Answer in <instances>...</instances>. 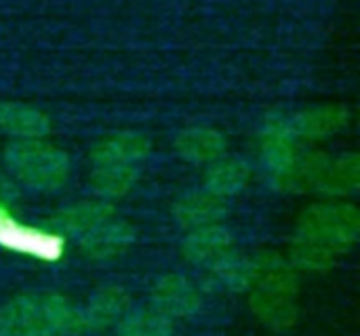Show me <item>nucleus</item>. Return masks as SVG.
Segmentation results:
<instances>
[{
  "label": "nucleus",
  "instance_id": "f3484780",
  "mask_svg": "<svg viewBox=\"0 0 360 336\" xmlns=\"http://www.w3.org/2000/svg\"><path fill=\"white\" fill-rule=\"evenodd\" d=\"M114 217V206L108 200H82L76 204H70L53 217V225L57 231L65 236H84L103 221Z\"/></svg>",
  "mask_w": 360,
  "mask_h": 336
},
{
  "label": "nucleus",
  "instance_id": "2eb2a0df",
  "mask_svg": "<svg viewBox=\"0 0 360 336\" xmlns=\"http://www.w3.org/2000/svg\"><path fill=\"white\" fill-rule=\"evenodd\" d=\"M228 141L224 133L209 126H190L175 137V149L190 164H209L226 154Z\"/></svg>",
  "mask_w": 360,
  "mask_h": 336
},
{
  "label": "nucleus",
  "instance_id": "0eeeda50",
  "mask_svg": "<svg viewBox=\"0 0 360 336\" xmlns=\"http://www.w3.org/2000/svg\"><path fill=\"white\" fill-rule=\"evenodd\" d=\"M150 154V139L137 130L103 137L91 152L93 166H139Z\"/></svg>",
  "mask_w": 360,
  "mask_h": 336
},
{
  "label": "nucleus",
  "instance_id": "4be33fe9",
  "mask_svg": "<svg viewBox=\"0 0 360 336\" xmlns=\"http://www.w3.org/2000/svg\"><path fill=\"white\" fill-rule=\"evenodd\" d=\"M335 253L329 250L327 246L304 238V236H293L291 246H289V263L297 269V271H306V274H323L329 271L335 263Z\"/></svg>",
  "mask_w": 360,
  "mask_h": 336
},
{
  "label": "nucleus",
  "instance_id": "9d476101",
  "mask_svg": "<svg viewBox=\"0 0 360 336\" xmlns=\"http://www.w3.org/2000/svg\"><path fill=\"white\" fill-rule=\"evenodd\" d=\"M228 210L230 208L224 198L207 189H200L181 196L173 206V217L179 223V227L188 231V229L221 223L228 217Z\"/></svg>",
  "mask_w": 360,
  "mask_h": 336
},
{
  "label": "nucleus",
  "instance_id": "423d86ee",
  "mask_svg": "<svg viewBox=\"0 0 360 336\" xmlns=\"http://www.w3.org/2000/svg\"><path fill=\"white\" fill-rule=\"evenodd\" d=\"M135 227L122 219H108L78 238L80 253L91 261H108L124 255L135 242Z\"/></svg>",
  "mask_w": 360,
  "mask_h": 336
},
{
  "label": "nucleus",
  "instance_id": "f03ea898",
  "mask_svg": "<svg viewBox=\"0 0 360 336\" xmlns=\"http://www.w3.org/2000/svg\"><path fill=\"white\" fill-rule=\"evenodd\" d=\"M297 236L310 238L335 255L350 250L360 236V213L348 202H321L304 210L297 221Z\"/></svg>",
  "mask_w": 360,
  "mask_h": 336
},
{
  "label": "nucleus",
  "instance_id": "f257e3e1",
  "mask_svg": "<svg viewBox=\"0 0 360 336\" xmlns=\"http://www.w3.org/2000/svg\"><path fill=\"white\" fill-rule=\"evenodd\" d=\"M4 166L17 185L42 194L61 189L70 179L68 154L44 139H17L6 145Z\"/></svg>",
  "mask_w": 360,
  "mask_h": 336
},
{
  "label": "nucleus",
  "instance_id": "20e7f679",
  "mask_svg": "<svg viewBox=\"0 0 360 336\" xmlns=\"http://www.w3.org/2000/svg\"><path fill=\"white\" fill-rule=\"evenodd\" d=\"M150 305L171 320H188L202 309V295L186 276L165 274L152 284Z\"/></svg>",
  "mask_w": 360,
  "mask_h": 336
},
{
  "label": "nucleus",
  "instance_id": "a211bd4d",
  "mask_svg": "<svg viewBox=\"0 0 360 336\" xmlns=\"http://www.w3.org/2000/svg\"><path fill=\"white\" fill-rule=\"evenodd\" d=\"M207 267L213 282L228 293H247L255 284V261L243 250L230 248Z\"/></svg>",
  "mask_w": 360,
  "mask_h": 336
},
{
  "label": "nucleus",
  "instance_id": "1a4fd4ad",
  "mask_svg": "<svg viewBox=\"0 0 360 336\" xmlns=\"http://www.w3.org/2000/svg\"><path fill=\"white\" fill-rule=\"evenodd\" d=\"M289 122L300 141H316L344 130L350 122V112L342 105H319L289 114Z\"/></svg>",
  "mask_w": 360,
  "mask_h": 336
},
{
  "label": "nucleus",
  "instance_id": "412c9836",
  "mask_svg": "<svg viewBox=\"0 0 360 336\" xmlns=\"http://www.w3.org/2000/svg\"><path fill=\"white\" fill-rule=\"evenodd\" d=\"M139 179V166H93L91 187L101 200L127 196Z\"/></svg>",
  "mask_w": 360,
  "mask_h": 336
},
{
  "label": "nucleus",
  "instance_id": "6ab92c4d",
  "mask_svg": "<svg viewBox=\"0 0 360 336\" xmlns=\"http://www.w3.org/2000/svg\"><path fill=\"white\" fill-rule=\"evenodd\" d=\"M255 261V284L272 290H283L297 295L300 290V271L289 263L287 257H281L276 253H259L253 257Z\"/></svg>",
  "mask_w": 360,
  "mask_h": 336
},
{
  "label": "nucleus",
  "instance_id": "dca6fc26",
  "mask_svg": "<svg viewBox=\"0 0 360 336\" xmlns=\"http://www.w3.org/2000/svg\"><path fill=\"white\" fill-rule=\"evenodd\" d=\"M249 181H251V166L245 160L232 156H219L217 160L209 162L202 177L205 189L224 200L245 191Z\"/></svg>",
  "mask_w": 360,
  "mask_h": 336
},
{
  "label": "nucleus",
  "instance_id": "9b49d317",
  "mask_svg": "<svg viewBox=\"0 0 360 336\" xmlns=\"http://www.w3.org/2000/svg\"><path fill=\"white\" fill-rule=\"evenodd\" d=\"M230 248H234V236L221 223L188 229L181 242V255L194 265H211Z\"/></svg>",
  "mask_w": 360,
  "mask_h": 336
},
{
  "label": "nucleus",
  "instance_id": "39448f33",
  "mask_svg": "<svg viewBox=\"0 0 360 336\" xmlns=\"http://www.w3.org/2000/svg\"><path fill=\"white\" fill-rule=\"evenodd\" d=\"M0 336H55L44 293L21 295L0 307Z\"/></svg>",
  "mask_w": 360,
  "mask_h": 336
},
{
  "label": "nucleus",
  "instance_id": "f8f14e48",
  "mask_svg": "<svg viewBox=\"0 0 360 336\" xmlns=\"http://www.w3.org/2000/svg\"><path fill=\"white\" fill-rule=\"evenodd\" d=\"M360 187V160L356 154H342L338 158H327L314 191L327 198H348Z\"/></svg>",
  "mask_w": 360,
  "mask_h": 336
},
{
  "label": "nucleus",
  "instance_id": "5701e85b",
  "mask_svg": "<svg viewBox=\"0 0 360 336\" xmlns=\"http://www.w3.org/2000/svg\"><path fill=\"white\" fill-rule=\"evenodd\" d=\"M17 200V181L11 175L0 173V208L11 206Z\"/></svg>",
  "mask_w": 360,
  "mask_h": 336
},
{
  "label": "nucleus",
  "instance_id": "4468645a",
  "mask_svg": "<svg viewBox=\"0 0 360 336\" xmlns=\"http://www.w3.org/2000/svg\"><path fill=\"white\" fill-rule=\"evenodd\" d=\"M0 130L15 139H44L51 133V118L30 103L2 101Z\"/></svg>",
  "mask_w": 360,
  "mask_h": 336
},
{
  "label": "nucleus",
  "instance_id": "aec40b11",
  "mask_svg": "<svg viewBox=\"0 0 360 336\" xmlns=\"http://www.w3.org/2000/svg\"><path fill=\"white\" fill-rule=\"evenodd\" d=\"M116 336H175V324L152 305L131 307L116 322Z\"/></svg>",
  "mask_w": 360,
  "mask_h": 336
},
{
  "label": "nucleus",
  "instance_id": "ddd939ff",
  "mask_svg": "<svg viewBox=\"0 0 360 336\" xmlns=\"http://www.w3.org/2000/svg\"><path fill=\"white\" fill-rule=\"evenodd\" d=\"M131 309V297L122 286L108 284L95 290L86 305L82 307L84 311V322L89 330H105L110 326H116V322Z\"/></svg>",
  "mask_w": 360,
  "mask_h": 336
},
{
  "label": "nucleus",
  "instance_id": "6e6552de",
  "mask_svg": "<svg viewBox=\"0 0 360 336\" xmlns=\"http://www.w3.org/2000/svg\"><path fill=\"white\" fill-rule=\"evenodd\" d=\"M297 295L283 293V290H272L264 286H253L251 297H249V307L253 316L270 330H287L295 326L300 309H297Z\"/></svg>",
  "mask_w": 360,
  "mask_h": 336
},
{
  "label": "nucleus",
  "instance_id": "7ed1b4c3",
  "mask_svg": "<svg viewBox=\"0 0 360 336\" xmlns=\"http://www.w3.org/2000/svg\"><path fill=\"white\" fill-rule=\"evenodd\" d=\"M300 139L295 137L289 114H272L262 122L259 128V164L266 181L274 191L281 189L285 177L302 154Z\"/></svg>",
  "mask_w": 360,
  "mask_h": 336
}]
</instances>
